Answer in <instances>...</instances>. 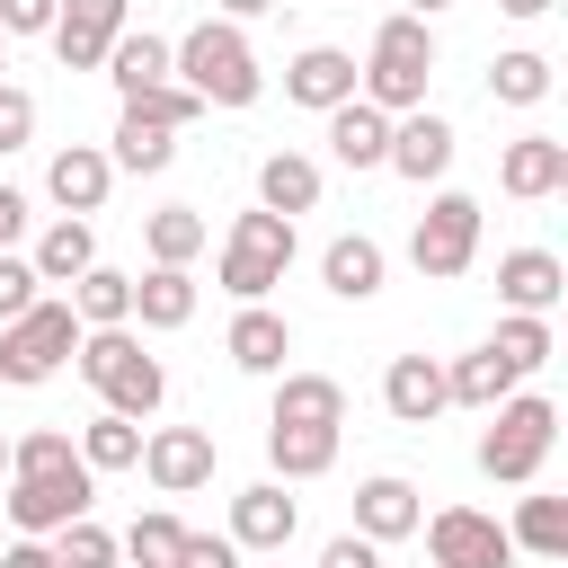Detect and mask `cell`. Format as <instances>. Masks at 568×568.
Segmentation results:
<instances>
[{
	"label": "cell",
	"instance_id": "obj_42",
	"mask_svg": "<svg viewBox=\"0 0 568 568\" xmlns=\"http://www.w3.org/2000/svg\"><path fill=\"white\" fill-rule=\"evenodd\" d=\"M27 133H36V98H27V89H9V80H0V151H18V142H27Z\"/></svg>",
	"mask_w": 568,
	"mask_h": 568
},
{
	"label": "cell",
	"instance_id": "obj_44",
	"mask_svg": "<svg viewBox=\"0 0 568 568\" xmlns=\"http://www.w3.org/2000/svg\"><path fill=\"white\" fill-rule=\"evenodd\" d=\"M320 568H382V550H373L364 532H337V541L320 550Z\"/></svg>",
	"mask_w": 568,
	"mask_h": 568
},
{
	"label": "cell",
	"instance_id": "obj_7",
	"mask_svg": "<svg viewBox=\"0 0 568 568\" xmlns=\"http://www.w3.org/2000/svg\"><path fill=\"white\" fill-rule=\"evenodd\" d=\"M71 346H80V311L36 293L18 320H0V382H53Z\"/></svg>",
	"mask_w": 568,
	"mask_h": 568
},
{
	"label": "cell",
	"instance_id": "obj_24",
	"mask_svg": "<svg viewBox=\"0 0 568 568\" xmlns=\"http://www.w3.org/2000/svg\"><path fill=\"white\" fill-rule=\"evenodd\" d=\"M222 346H231V364H240V373H284V355H293V328H284L275 311H257V302H248V311L231 320V337H222Z\"/></svg>",
	"mask_w": 568,
	"mask_h": 568
},
{
	"label": "cell",
	"instance_id": "obj_31",
	"mask_svg": "<svg viewBox=\"0 0 568 568\" xmlns=\"http://www.w3.org/2000/svg\"><path fill=\"white\" fill-rule=\"evenodd\" d=\"M80 462H89V470H133V462H142V417H115V408L89 417V426H80Z\"/></svg>",
	"mask_w": 568,
	"mask_h": 568
},
{
	"label": "cell",
	"instance_id": "obj_5",
	"mask_svg": "<svg viewBox=\"0 0 568 568\" xmlns=\"http://www.w3.org/2000/svg\"><path fill=\"white\" fill-rule=\"evenodd\" d=\"M284 266H293V213H240L231 222V240H222V293H240V302H266L275 284H284Z\"/></svg>",
	"mask_w": 568,
	"mask_h": 568
},
{
	"label": "cell",
	"instance_id": "obj_3",
	"mask_svg": "<svg viewBox=\"0 0 568 568\" xmlns=\"http://www.w3.org/2000/svg\"><path fill=\"white\" fill-rule=\"evenodd\" d=\"M364 106H382V115H408V106H426V80H435V36H426V18H382L373 27V53H364Z\"/></svg>",
	"mask_w": 568,
	"mask_h": 568
},
{
	"label": "cell",
	"instance_id": "obj_34",
	"mask_svg": "<svg viewBox=\"0 0 568 568\" xmlns=\"http://www.w3.org/2000/svg\"><path fill=\"white\" fill-rule=\"evenodd\" d=\"M204 248V213L195 204H160L151 213V266H186Z\"/></svg>",
	"mask_w": 568,
	"mask_h": 568
},
{
	"label": "cell",
	"instance_id": "obj_28",
	"mask_svg": "<svg viewBox=\"0 0 568 568\" xmlns=\"http://www.w3.org/2000/svg\"><path fill=\"white\" fill-rule=\"evenodd\" d=\"M515 382H524V373H515L497 346H479V355H462V364L444 373V399H462V408H497Z\"/></svg>",
	"mask_w": 568,
	"mask_h": 568
},
{
	"label": "cell",
	"instance_id": "obj_48",
	"mask_svg": "<svg viewBox=\"0 0 568 568\" xmlns=\"http://www.w3.org/2000/svg\"><path fill=\"white\" fill-rule=\"evenodd\" d=\"M497 9H506V18H541L550 0H497Z\"/></svg>",
	"mask_w": 568,
	"mask_h": 568
},
{
	"label": "cell",
	"instance_id": "obj_2",
	"mask_svg": "<svg viewBox=\"0 0 568 568\" xmlns=\"http://www.w3.org/2000/svg\"><path fill=\"white\" fill-rule=\"evenodd\" d=\"M169 80H186L204 106H248L257 98V53H248V36L231 18H204V27H186L169 44Z\"/></svg>",
	"mask_w": 568,
	"mask_h": 568
},
{
	"label": "cell",
	"instance_id": "obj_30",
	"mask_svg": "<svg viewBox=\"0 0 568 568\" xmlns=\"http://www.w3.org/2000/svg\"><path fill=\"white\" fill-rule=\"evenodd\" d=\"M106 160H115V169H133V178H151V169H169V160H178V133L124 106V124H115V151H106Z\"/></svg>",
	"mask_w": 568,
	"mask_h": 568
},
{
	"label": "cell",
	"instance_id": "obj_51",
	"mask_svg": "<svg viewBox=\"0 0 568 568\" xmlns=\"http://www.w3.org/2000/svg\"><path fill=\"white\" fill-rule=\"evenodd\" d=\"M0 470H9V444H0Z\"/></svg>",
	"mask_w": 568,
	"mask_h": 568
},
{
	"label": "cell",
	"instance_id": "obj_50",
	"mask_svg": "<svg viewBox=\"0 0 568 568\" xmlns=\"http://www.w3.org/2000/svg\"><path fill=\"white\" fill-rule=\"evenodd\" d=\"M0 71H9V36H0Z\"/></svg>",
	"mask_w": 568,
	"mask_h": 568
},
{
	"label": "cell",
	"instance_id": "obj_49",
	"mask_svg": "<svg viewBox=\"0 0 568 568\" xmlns=\"http://www.w3.org/2000/svg\"><path fill=\"white\" fill-rule=\"evenodd\" d=\"M435 9H453V0H408V18H435Z\"/></svg>",
	"mask_w": 568,
	"mask_h": 568
},
{
	"label": "cell",
	"instance_id": "obj_40",
	"mask_svg": "<svg viewBox=\"0 0 568 568\" xmlns=\"http://www.w3.org/2000/svg\"><path fill=\"white\" fill-rule=\"evenodd\" d=\"M178 568H240V541L231 532H186L178 541Z\"/></svg>",
	"mask_w": 568,
	"mask_h": 568
},
{
	"label": "cell",
	"instance_id": "obj_37",
	"mask_svg": "<svg viewBox=\"0 0 568 568\" xmlns=\"http://www.w3.org/2000/svg\"><path fill=\"white\" fill-rule=\"evenodd\" d=\"M178 541H186V524L178 515H133V532L115 541L133 568H178Z\"/></svg>",
	"mask_w": 568,
	"mask_h": 568
},
{
	"label": "cell",
	"instance_id": "obj_11",
	"mask_svg": "<svg viewBox=\"0 0 568 568\" xmlns=\"http://www.w3.org/2000/svg\"><path fill=\"white\" fill-rule=\"evenodd\" d=\"M142 470H151L160 497H195L213 479V435L204 426H160V435H142Z\"/></svg>",
	"mask_w": 568,
	"mask_h": 568
},
{
	"label": "cell",
	"instance_id": "obj_36",
	"mask_svg": "<svg viewBox=\"0 0 568 568\" xmlns=\"http://www.w3.org/2000/svg\"><path fill=\"white\" fill-rule=\"evenodd\" d=\"M488 346H497L515 373H541V364H550V320H541V311H515V320H497Z\"/></svg>",
	"mask_w": 568,
	"mask_h": 568
},
{
	"label": "cell",
	"instance_id": "obj_45",
	"mask_svg": "<svg viewBox=\"0 0 568 568\" xmlns=\"http://www.w3.org/2000/svg\"><path fill=\"white\" fill-rule=\"evenodd\" d=\"M18 231H27V195H18V186H0V248H9Z\"/></svg>",
	"mask_w": 568,
	"mask_h": 568
},
{
	"label": "cell",
	"instance_id": "obj_25",
	"mask_svg": "<svg viewBox=\"0 0 568 568\" xmlns=\"http://www.w3.org/2000/svg\"><path fill=\"white\" fill-rule=\"evenodd\" d=\"M275 426H346V390L328 373H284L275 382Z\"/></svg>",
	"mask_w": 568,
	"mask_h": 568
},
{
	"label": "cell",
	"instance_id": "obj_38",
	"mask_svg": "<svg viewBox=\"0 0 568 568\" xmlns=\"http://www.w3.org/2000/svg\"><path fill=\"white\" fill-rule=\"evenodd\" d=\"M124 106H133V115H151V124H169V133H178V124H195V115H204V98H195V89H186V80H151V89H133V98H124Z\"/></svg>",
	"mask_w": 568,
	"mask_h": 568
},
{
	"label": "cell",
	"instance_id": "obj_22",
	"mask_svg": "<svg viewBox=\"0 0 568 568\" xmlns=\"http://www.w3.org/2000/svg\"><path fill=\"white\" fill-rule=\"evenodd\" d=\"M257 204H266V213H311V204H320V160L266 151V160H257Z\"/></svg>",
	"mask_w": 568,
	"mask_h": 568
},
{
	"label": "cell",
	"instance_id": "obj_17",
	"mask_svg": "<svg viewBox=\"0 0 568 568\" xmlns=\"http://www.w3.org/2000/svg\"><path fill=\"white\" fill-rule=\"evenodd\" d=\"M559 293H568V266L550 248H506L497 257V302L506 311H550Z\"/></svg>",
	"mask_w": 568,
	"mask_h": 568
},
{
	"label": "cell",
	"instance_id": "obj_46",
	"mask_svg": "<svg viewBox=\"0 0 568 568\" xmlns=\"http://www.w3.org/2000/svg\"><path fill=\"white\" fill-rule=\"evenodd\" d=\"M0 568H62V559H53L44 541H9V550H0Z\"/></svg>",
	"mask_w": 568,
	"mask_h": 568
},
{
	"label": "cell",
	"instance_id": "obj_10",
	"mask_svg": "<svg viewBox=\"0 0 568 568\" xmlns=\"http://www.w3.org/2000/svg\"><path fill=\"white\" fill-rule=\"evenodd\" d=\"M53 53H62V71H98L106 62V44L124 36V0H53Z\"/></svg>",
	"mask_w": 568,
	"mask_h": 568
},
{
	"label": "cell",
	"instance_id": "obj_29",
	"mask_svg": "<svg viewBox=\"0 0 568 568\" xmlns=\"http://www.w3.org/2000/svg\"><path fill=\"white\" fill-rule=\"evenodd\" d=\"M106 80H115L124 98H133V89H151V80H169V36H151V27L133 36V27H124V36L106 44Z\"/></svg>",
	"mask_w": 568,
	"mask_h": 568
},
{
	"label": "cell",
	"instance_id": "obj_6",
	"mask_svg": "<svg viewBox=\"0 0 568 568\" xmlns=\"http://www.w3.org/2000/svg\"><path fill=\"white\" fill-rule=\"evenodd\" d=\"M550 426H559V408H550L541 390H506V399L488 408L479 470H488V479H532V470H541V453H550Z\"/></svg>",
	"mask_w": 568,
	"mask_h": 568
},
{
	"label": "cell",
	"instance_id": "obj_43",
	"mask_svg": "<svg viewBox=\"0 0 568 568\" xmlns=\"http://www.w3.org/2000/svg\"><path fill=\"white\" fill-rule=\"evenodd\" d=\"M53 27V0H0V36H44Z\"/></svg>",
	"mask_w": 568,
	"mask_h": 568
},
{
	"label": "cell",
	"instance_id": "obj_19",
	"mask_svg": "<svg viewBox=\"0 0 568 568\" xmlns=\"http://www.w3.org/2000/svg\"><path fill=\"white\" fill-rule=\"evenodd\" d=\"M417 524H426V506H417V488H408V479H390V470H382V479H364V488H355V532H364V541H399V532H417Z\"/></svg>",
	"mask_w": 568,
	"mask_h": 568
},
{
	"label": "cell",
	"instance_id": "obj_1",
	"mask_svg": "<svg viewBox=\"0 0 568 568\" xmlns=\"http://www.w3.org/2000/svg\"><path fill=\"white\" fill-rule=\"evenodd\" d=\"M89 497H98V470L80 462V444L62 426H36L9 444V497L0 506L18 532H62L71 515H89Z\"/></svg>",
	"mask_w": 568,
	"mask_h": 568
},
{
	"label": "cell",
	"instance_id": "obj_15",
	"mask_svg": "<svg viewBox=\"0 0 568 568\" xmlns=\"http://www.w3.org/2000/svg\"><path fill=\"white\" fill-rule=\"evenodd\" d=\"M382 169H399V178H444L453 169V124L444 115H426V106H408V124H390V151H382Z\"/></svg>",
	"mask_w": 568,
	"mask_h": 568
},
{
	"label": "cell",
	"instance_id": "obj_8",
	"mask_svg": "<svg viewBox=\"0 0 568 568\" xmlns=\"http://www.w3.org/2000/svg\"><path fill=\"white\" fill-rule=\"evenodd\" d=\"M408 257H417V275L453 284V275L479 257V204H470V195H435V204L417 213V231H408Z\"/></svg>",
	"mask_w": 568,
	"mask_h": 568
},
{
	"label": "cell",
	"instance_id": "obj_33",
	"mask_svg": "<svg viewBox=\"0 0 568 568\" xmlns=\"http://www.w3.org/2000/svg\"><path fill=\"white\" fill-rule=\"evenodd\" d=\"M488 98L541 106V98H550V62H541V53H497V62H488Z\"/></svg>",
	"mask_w": 568,
	"mask_h": 568
},
{
	"label": "cell",
	"instance_id": "obj_47",
	"mask_svg": "<svg viewBox=\"0 0 568 568\" xmlns=\"http://www.w3.org/2000/svg\"><path fill=\"white\" fill-rule=\"evenodd\" d=\"M231 18H266V9H284V0H222Z\"/></svg>",
	"mask_w": 568,
	"mask_h": 568
},
{
	"label": "cell",
	"instance_id": "obj_21",
	"mask_svg": "<svg viewBox=\"0 0 568 568\" xmlns=\"http://www.w3.org/2000/svg\"><path fill=\"white\" fill-rule=\"evenodd\" d=\"M27 266H36V284H80V275L98 266V231H89L80 213H62V222L36 240V257H27Z\"/></svg>",
	"mask_w": 568,
	"mask_h": 568
},
{
	"label": "cell",
	"instance_id": "obj_9",
	"mask_svg": "<svg viewBox=\"0 0 568 568\" xmlns=\"http://www.w3.org/2000/svg\"><path fill=\"white\" fill-rule=\"evenodd\" d=\"M426 550H435V568H515L506 524L479 515V506H444V515L426 524Z\"/></svg>",
	"mask_w": 568,
	"mask_h": 568
},
{
	"label": "cell",
	"instance_id": "obj_13",
	"mask_svg": "<svg viewBox=\"0 0 568 568\" xmlns=\"http://www.w3.org/2000/svg\"><path fill=\"white\" fill-rule=\"evenodd\" d=\"M382 408L399 417V426H435L453 399H444V364L435 355H390V373H382Z\"/></svg>",
	"mask_w": 568,
	"mask_h": 568
},
{
	"label": "cell",
	"instance_id": "obj_26",
	"mask_svg": "<svg viewBox=\"0 0 568 568\" xmlns=\"http://www.w3.org/2000/svg\"><path fill=\"white\" fill-rule=\"evenodd\" d=\"M266 462H275V479H320L337 462V426H275L266 417Z\"/></svg>",
	"mask_w": 568,
	"mask_h": 568
},
{
	"label": "cell",
	"instance_id": "obj_39",
	"mask_svg": "<svg viewBox=\"0 0 568 568\" xmlns=\"http://www.w3.org/2000/svg\"><path fill=\"white\" fill-rule=\"evenodd\" d=\"M53 559H62V568H115V532H98L89 515H71V524L53 532Z\"/></svg>",
	"mask_w": 568,
	"mask_h": 568
},
{
	"label": "cell",
	"instance_id": "obj_14",
	"mask_svg": "<svg viewBox=\"0 0 568 568\" xmlns=\"http://www.w3.org/2000/svg\"><path fill=\"white\" fill-rule=\"evenodd\" d=\"M293 524H302V506L284 497V479H257V488L231 497V541H240V550H284Z\"/></svg>",
	"mask_w": 568,
	"mask_h": 568
},
{
	"label": "cell",
	"instance_id": "obj_32",
	"mask_svg": "<svg viewBox=\"0 0 568 568\" xmlns=\"http://www.w3.org/2000/svg\"><path fill=\"white\" fill-rule=\"evenodd\" d=\"M506 541H515V550H532V559H568V497H524Z\"/></svg>",
	"mask_w": 568,
	"mask_h": 568
},
{
	"label": "cell",
	"instance_id": "obj_18",
	"mask_svg": "<svg viewBox=\"0 0 568 568\" xmlns=\"http://www.w3.org/2000/svg\"><path fill=\"white\" fill-rule=\"evenodd\" d=\"M44 186H53V204H62V213H98V204H106V186H115V160H106V151H89V142H71V151H53Z\"/></svg>",
	"mask_w": 568,
	"mask_h": 568
},
{
	"label": "cell",
	"instance_id": "obj_41",
	"mask_svg": "<svg viewBox=\"0 0 568 568\" xmlns=\"http://www.w3.org/2000/svg\"><path fill=\"white\" fill-rule=\"evenodd\" d=\"M27 302H36V266H27V257H9V248H0V320H18V311H27Z\"/></svg>",
	"mask_w": 568,
	"mask_h": 568
},
{
	"label": "cell",
	"instance_id": "obj_4",
	"mask_svg": "<svg viewBox=\"0 0 568 568\" xmlns=\"http://www.w3.org/2000/svg\"><path fill=\"white\" fill-rule=\"evenodd\" d=\"M80 373L106 390V408L115 417H151L160 399H169V373H160V355H142L133 346V328H80Z\"/></svg>",
	"mask_w": 568,
	"mask_h": 568
},
{
	"label": "cell",
	"instance_id": "obj_12",
	"mask_svg": "<svg viewBox=\"0 0 568 568\" xmlns=\"http://www.w3.org/2000/svg\"><path fill=\"white\" fill-rule=\"evenodd\" d=\"M497 186H506V195H524V204L559 195V186H568V142H559V133H524V142H506Z\"/></svg>",
	"mask_w": 568,
	"mask_h": 568
},
{
	"label": "cell",
	"instance_id": "obj_16",
	"mask_svg": "<svg viewBox=\"0 0 568 568\" xmlns=\"http://www.w3.org/2000/svg\"><path fill=\"white\" fill-rule=\"evenodd\" d=\"M284 98H302V106H346L355 98V53H337V44H302L293 53V71H284Z\"/></svg>",
	"mask_w": 568,
	"mask_h": 568
},
{
	"label": "cell",
	"instance_id": "obj_35",
	"mask_svg": "<svg viewBox=\"0 0 568 568\" xmlns=\"http://www.w3.org/2000/svg\"><path fill=\"white\" fill-rule=\"evenodd\" d=\"M80 320H89V328H124V320H133V275L89 266V275H80Z\"/></svg>",
	"mask_w": 568,
	"mask_h": 568
},
{
	"label": "cell",
	"instance_id": "obj_27",
	"mask_svg": "<svg viewBox=\"0 0 568 568\" xmlns=\"http://www.w3.org/2000/svg\"><path fill=\"white\" fill-rule=\"evenodd\" d=\"M133 311H142V328H186V320H195V275H186V266L133 275Z\"/></svg>",
	"mask_w": 568,
	"mask_h": 568
},
{
	"label": "cell",
	"instance_id": "obj_23",
	"mask_svg": "<svg viewBox=\"0 0 568 568\" xmlns=\"http://www.w3.org/2000/svg\"><path fill=\"white\" fill-rule=\"evenodd\" d=\"M320 275H328V293H337V302H373V293H382V240H364V231L328 240Z\"/></svg>",
	"mask_w": 568,
	"mask_h": 568
},
{
	"label": "cell",
	"instance_id": "obj_20",
	"mask_svg": "<svg viewBox=\"0 0 568 568\" xmlns=\"http://www.w3.org/2000/svg\"><path fill=\"white\" fill-rule=\"evenodd\" d=\"M328 151H337L346 169H382V151H390V115H382V106H364V98L328 106Z\"/></svg>",
	"mask_w": 568,
	"mask_h": 568
}]
</instances>
